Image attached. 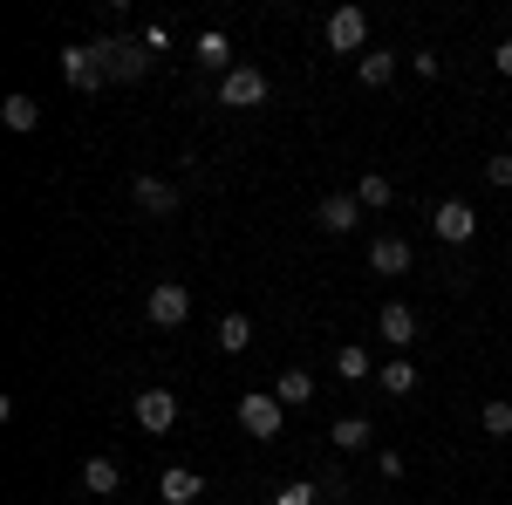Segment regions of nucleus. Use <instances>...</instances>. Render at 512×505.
<instances>
[{
	"label": "nucleus",
	"instance_id": "nucleus-7",
	"mask_svg": "<svg viewBox=\"0 0 512 505\" xmlns=\"http://www.w3.org/2000/svg\"><path fill=\"white\" fill-rule=\"evenodd\" d=\"M130 417L151 430V437H164V430L178 424V396L171 389H137V403H130Z\"/></svg>",
	"mask_w": 512,
	"mask_h": 505
},
{
	"label": "nucleus",
	"instance_id": "nucleus-23",
	"mask_svg": "<svg viewBox=\"0 0 512 505\" xmlns=\"http://www.w3.org/2000/svg\"><path fill=\"white\" fill-rule=\"evenodd\" d=\"M328 437H335L342 451H362V444H369V424H362V417H342V424L328 430Z\"/></svg>",
	"mask_w": 512,
	"mask_h": 505
},
{
	"label": "nucleus",
	"instance_id": "nucleus-19",
	"mask_svg": "<svg viewBox=\"0 0 512 505\" xmlns=\"http://www.w3.org/2000/svg\"><path fill=\"white\" fill-rule=\"evenodd\" d=\"M355 198H362V212H383V205L396 198V185L383 178V171H362V178H355Z\"/></svg>",
	"mask_w": 512,
	"mask_h": 505
},
{
	"label": "nucleus",
	"instance_id": "nucleus-8",
	"mask_svg": "<svg viewBox=\"0 0 512 505\" xmlns=\"http://www.w3.org/2000/svg\"><path fill=\"white\" fill-rule=\"evenodd\" d=\"M103 62H110V82H137L144 69H151V48H144V35L137 41H103Z\"/></svg>",
	"mask_w": 512,
	"mask_h": 505
},
{
	"label": "nucleus",
	"instance_id": "nucleus-11",
	"mask_svg": "<svg viewBox=\"0 0 512 505\" xmlns=\"http://www.w3.org/2000/svg\"><path fill=\"white\" fill-rule=\"evenodd\" d=\"M376 335H383L390 349H410V342H417V314L403 308V301H390V308L376 314Z\"/></svg>",
	"mask_w": 512,
	"mask_h": 505
},
{
	"label": "nucleus",
	"instance_id": "nucleus-25",
	"mask_svg": "<svg viewBox=\"0 0 512 505\" xmlns=\"http://www.w3.org/2000/svg\"><path fill=\"white\" fill-rule=\"evenodd\" d=\"M485 178H492V185H499V192H506V185H512V151L485 157Z\"/></svg>",
	"mask_w": 512,
	"mask_h": 505
},
{
	"label": "nucleus",
	"instance_id": "nucleus-18",
	"mask_svg": "<svg viewBox=\"0 0 512 505\" xmlns=\"http://www.w3.org/2000/svg\"><path fill=\"white\" fill-rule=\"evenodd\" d=\"M198 62H205V69H219V76H233L239 62H233V41L219 35V28H212V35H198Z\"/></svg>",
	"mask_w": 512,
	"mask_h": 505
},
{
	"label": "nucleus",
	"instance_id": "nucleus-9",
	"mask_svg": "<svg viewBox=\"0 0 512 505\" xmlns=\"http://www.w3.org/2000/svg\"><path fill=\"white\" fill-rule=\"evenodd\" d=\"M315 226L321 233H355V226H362V198L355 192H328L315 205Z\"/></svg>",
	"mask_w": 512,
	"mask_h": 505
},
{
	"label": "nucleus",
	"instance_id": "nucleus-26",
	"mask_svg": "<svg viewBox=\"0 0 512 505\" xmlns=\"http://www.w3.org/2000/svg\"><path fill=\"white\" fill-rule=\"evenodd\" d=\"M315 499H321L315 485H280L274 492V505H315Z\"/></svg>",
	"mask_w": 512,
	"mask_h": 505
},
{
	"label": "nucleus",
	"instance_id": "nucleus-10",
	"mask_svg": "<svg viewBox=\"0 0 512 505\" xmlns=\"http://www.w3.org/2000/svg\"><path fill=\"white\" fill-rule=\"evenodd\" d=\"M130 192H137V205H144L151 219H171V212H178V185H171V178H151V171H144Z\"/></svg>",
	"mask_w": 512,
	"mask_h": 505
},
{
	"label": "nucleus",
	"instance_id": "nucleus-6",
	"mask_svg": "<svg viewBox=\"0 0 512 505\" xmlns=\"http://www.w3.org/2000/svg\"><path fill=\"white\" fill-rule=\"evenodd\" d=\"M144 314H151V328H185L192 294H185L178 280H158V287H151V301H144Z\"/></svg>",
	"mask_w": 512,
	"mask_h": 505
},
{
	"label": "nucleus",
	"instance_id": "nucleus-27",
	"mask_svg": "<svg viewBox=\"0 0 512 505\" xmlns=\"http://www.w3.org/2000/svg\"><path fill=\"white\" fill-rule=\"evenodd\" d=\"M492 62H499V76H512V41H499V48H492Z\"/></svg>",
	"mask_w": 512,
	"mask_h": 505
},
{
	"label": "nucleus",
	"instance_id": "nucleus-14",
	"mask_svg": "<svg viewBox=\"0 0 512 505\" xmlns=\"http://www.w3.org/2000/svg\"><path fill=\"white\" fill-rule=\"evenodd\" d=\"M0 123H7V130H21V137H28V130H35V123H41V103H35V96H28V89H14V96H7V103H0Z\"/></svg>",
	"mask_w": 512,
	"mask_h": 505
},
{
	"label": "nucleus",
	"instance_id": "nucleus-22",
	"mask_svg": "<svg viewBox=\"0 0 512 505\" xmlns=\"http://www.w3.org/2000/svg\"><path fill=\"white\" fill-rule=\"evenodd\" d=\"M478 424H485V437H512V403H485Z\"/></svg>",
	"mask_w": 512,
	"mask_h": 505
},
{
	"label": "nucleus",
	"instance_id": "nucleus-15",
	"mask_svg": "<svg viewBox=\"0 0 512 505\" xmlns=\"http://www.w3.org/2000/svg\"><path fill=\"white\" fill-rule=\"evenodd\" d=\"M274 396L287 403V410H301V403H315V376H308V369H280V376H274Z\"/></svg>",
	"mask_w": 512,
	"mask_h": 505
},
{
	"label": "nucleus",
	"instance_id": "nucleus-17",
	"mask_svg": "<svg viewBox=\"0 0 512 505\" xmlns=\"http://www.w3.org/2000/svg\"><path fill=\"white\" fill-rule=\"evenodd\" d=\"M376 389H383V396H410V389H417V362H410V355L383 362V369H376Z\"/></svg>",
	"mask_w": 512,
	"mask_h": 505
},
{
	"label": "nucleus",
	"instance_id": "nucleus-21",
	"mask_svg": "<svg viewBox=\"0 0 512 505\" xmlns=\"http://www.w3.org/2000/svg\"><path fill=\"white\" fill-rule=\"evenodd\" d=\"M246 342H253V321H246V314H219V349L239 355Z\"/></svg>",
	"mask_w": 512,
	"mask_h": 505
},
{
	"label": "nucleus",
	"instance_id": "nucleus-5",
	"mask_svg": "<svg viewBox=\"0 0 512 505\" xmlns=\"http://www.w3.org/2000/svg\"><path fill=\"white\" fill-rule=\"evenodd\" d=\"M431 233L444 239V246H472L478 239V212L465 205V198H444V205L431 212Z\"/></svg>",
	"mask_w": 512,
	"mask_h": 505
},
{
	"label": "nucleus",
	"instance_id": "nucleus-13",
	"mask_svg": "<svg viewBox=\"0 0 512 505\" xmlns=\"http://www.w3.org/2000/svg\"><path fill=\"white\" fill-rule=\"evenodd\" d=\"M158 492H164V505H192L198 492H205V478H198V471H185V465H171L158 478Z\"/></svg>",
	"mask_w": 512,
	"mask_h": 505
},
{
	"label": "nucleus",
	"instance_id": "nucleus-20",
	"mask_svg": "<svg viewBox=\"0 0 512 505\" xmlns=\"http://www.w3.org/2000/svg\"><path fill=\"white\" fill-rule=\"evenodd\" d=\"M355 76H362V89H383V82L396 76V55H383V48H369V55L355 62Z\"/></svg>",
	"mask_w": 512,
	"mask_h": 505
},
{
	"label": "nucleus",
	"instance_id": "nucleus-16",
	"mask_svg": "<svg viewBox=\"0 0 512 505\" xmlns=\"http://www.w3.org/2000/svg\"><path fill=\"white\" fill-rule=\"evenodd\" d=\"M117 485H123V465H117V458H89V465H82V492H96V499H110Z\"/></svg>",
	"mask_w": 512,
	"mask_h": 505
},
{
	"label": "nucleus",
	"instance_id": "nucleus-1",
	"mask_svg": "<svg viewBox=\"0 0 512 505\" xmlns=\"http://www.w3.org/2000/svg\"><path fill=\"white\" fill-rule=\"evenodd\" d=\"M239 424L253 430L260 444H274L280 430H287V403H280L274 389H246V396H239Z\"/></svg>",
	"mask_w": 512,
	"mask_h": 505
},
{
	"label": "nucleus",
	"instance_id": "nucleus-3",
	"mask_svg": "<svg viewBox=\"0 0 512 505\" xmlns=\"http://www.w3.org/2000/svg\"><path fill=\"white\" fill-rule=\"evenodd\" d=\"M62 82H69V89H82V96H89L96 82H110V62H103V41H96V48H89V41H76V48H62Z\"/></svg>",
	"mask_w": 512,
	"mask_h": 505
},
{
	"label": "nucleus",
	"instance_id": "nucleus-12",
	"mask_svg": "<svg viewBox=\"0 0 512 505\" xmlns=\"http://www.w3.org/2000/svg\"><path fill=\"white\" fill-rule=\"evenodd\" d=\"M369 267L376 273H410V239H396V233L369 239Z\"/></svg>",
	"mask_w": 512,
	"mask_h": 505
},
{
	"label": "nucleus",
	"instance_id": "nucleus-4",
	"mask_svg": "<svg viewBox=\"0 0 512 505\" xmlns=\"http://www.w3.org/2000/svg\"><path fill=\"white\" fill-rule=\"evenodd\" d=\"M219 103H226V110H260V103H267V76H260L253 62H239L233 76H219Z\"/></svg>",
	"mask_w": 512,
	"mask_h": 505
},
{
	"label": "nucleus",
	"instance_id": "nucleus-24",
	"mask_svg": "<svg viewBox=\"0 0 512 505\" xmlns=\"http://www.w3.org/2000/svg\"><path fill=\"white\" fill-rule=\"evenodd\" d=\"M335 369H342V376H349V383H362V376H369V349H335Z\"/></svg>",
	"mask_w": 512,
	"mask_h": 505
},
{
	"label": "nucleus",
	"instance_id": "nucleus-2",
	"mask_svg": "<svg viewBox=\"0 0 512 505\" xmlns=\"http://www.w3.org/2000/svg\"><path fill=\"white\" fill-rule=\"evenodd\" d=\"M321 41H328L335 55H369V14H362V7H335L328 28H321Z\"/></svg>",
	"mask_w": 512,
	"mask_h": 505
}]
</instances>
